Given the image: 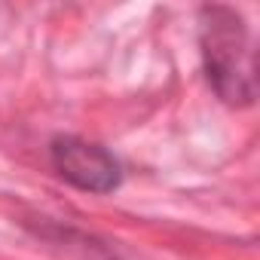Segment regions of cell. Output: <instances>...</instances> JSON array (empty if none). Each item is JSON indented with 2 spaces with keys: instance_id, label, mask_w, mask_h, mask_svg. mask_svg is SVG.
I'll use <instances>...</instances> for the list:
<instances>
[{
  "instance_id": "1",
  "label": "cell",
  "mask_w": 260,
  "mask_h": 260,
  "mask_svg": "<svg viewBox=\"0 0 260 260\" xmlns=\"http://www.w3.org/2000/svg\"><path fill=\"white\" fill-rule=\"evenodd\" d=\"M199 46L208 83L214 92L236 107L254 104V49L242 13L230 7H202L199 13Z\"/></svg>"
},
{
  "instance_id": "2",
  "label": "cell",
  "mask_w": 260,
  "mask_h": 260,
  "mask_svg": "<svg viewBox=\"0 0 260 260\" xmlns=\"http://www.w3.org/2000/svg\"><path fill=\"white\" fill-rule=\"evenodd\" d=\"M49 156H52L55 172L68 184H74L77 190H86V193H110L122 181V169H119L116 156L110 150H104L101 144L83 141L77 135L55 138L52 147H49Z\"/></svg>"
}]
</instances>
